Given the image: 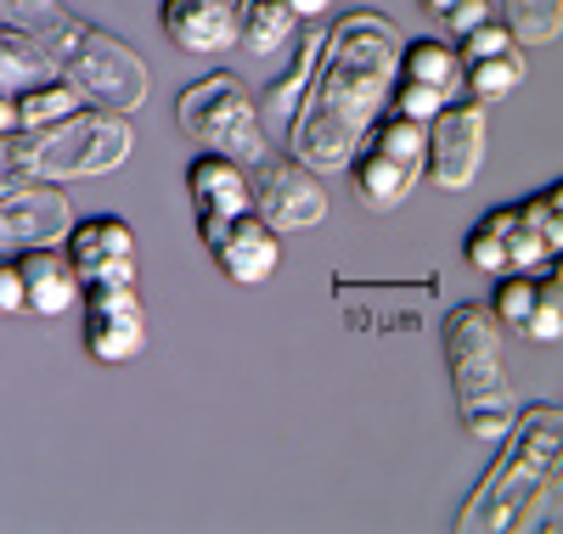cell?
<instances>
[{
	"label": "cell",
	"mask_w": 563,
	"mask_h": 534,
	"mask_svg": "<svg viewBox=\"0 0 563 534\" xmlns=\"http://www.w3.org/2000/svg\"><path fill=\"white\" fill-rule=\"evenodd\" d=\"M333 310L350 332H378V337H406L440 321V276L417 281H355L333 276Z\"/></svg>",
	"instance_id": "obj_7"
},
{
	"label": "cell",
	"mask_w": 563,
	"mask_h": 534,
	"mask_svg": "<svg viewBox=\"0 0 563 534\" xmlns=\"http://www.w3.org/2000/svg\"><path fill=\"white\" fill-rule=\"evenodd\" d=\"M158 29L175 52L214 57L225 45H238V0H164Z\"/></svg>",
	"instance_id": "obj_16"
},
{
	"label": "cell",
	"mask_w": 563,
	"mask_h": 534,
	"mask_svg": "<svg viewBox=\"0 0 563 534\" xmlns=\"http://www.w3.org/2000/svg\"><path fill=\"white\" fill-rule=\"evenodd\" d=\"M85 108V96L68 85V79H40V85H29V90H18V113H23V130H40V124H57V119H68V113H79Z\"/></svg>",
	"instance_id": "obj_25"
},
{
	"label": "cell",
	"mask_w": 563,
	"mask_h": 534,
	"mask_svg": "<svg viewBox=\"0 0 563 534\" xmlns=\"http://www.w3.org/2000/svg\"><path fill=\"white\" fill-rule=\"evenodd\" d=\"M400 79L456 96L462 90V57L451 52V40H406L400 45Z\"/></svg>",
	"instance_id": "obj_21"
},
{
	"label": "cell",
	"mask_w": 563,
	"mask_h": 534,
	"mask_svg": "<svg viewBox=\"0 0 563 534\" xmlns=\"http://www.w3.org/2000/svg\"><path fill=\"white\" fill-rule=\"evenodd\" d=\"M203 248L214 259V270L238 287H260L282 270V231L265 220V214H238V220H220V225H203Z\"/></svg>",
	"instance_id": "obj_11"
},
{
	"label": "cell",
	"mask_w": 563,
	"mask_h": 534,
	"mask_svg": "<svg viewBox=\"0 0 563 534\" xmlns=\"http://www.w3.org/2000/svg\"><path fill=\"white\" fill-rule=\"evenodd\" d=\"M530 344H563V287L541 276V293H536V310L525 315L519 326Z\"/></svg>",
	"instance_id": "obj_29"
},
{
	"label": "cell",
	"mask_w": 563,
	"mask_h": 534,
	"mask_svg": "<svg viewBox=\"0 0 563 534\" xmlns=\"http://www.w3.org/2000/svg\"><path fill=\"white\" fill-rule=\"evenodd\" d=\"M40 7V0H0V23L7 29H23V18Z\"/></svg>",
	"instance_id": "obj_36"
},
{
	"label": "cell",
	"mask_w": 563,
	"mask_h": 534,
	"mask_svg": "<svg viewBox=\"0 0 563 534\" xmlns=\"http://www.w3.org/2000/svg\"><path fill=\"white\" fill-rule=\"evenodd\" d=\"M440 321H445V366H451L456 422L479 445H496L519 422V394H512L507 349H501V321L490 304H451V315H440Z\"/></svg>",
	"instance_id": "obj_4"
},
{
	"label": "cell",
	"mask_w": 563,
	"mask_h": 534,
	"mask_svg": "<svg viewBox=\"0 0 563 534\" xmlns=\"http://www.w3.org/2000/svg\"><path fill=\"white\" fill-rule=\"evenodd\" d=\"M541 276H547V281H558V287H563V248H558V254H552V259H547V265H541Z\"/></svg>",
	"instance_id": "obj_37"
},
{
	"label": "cell",
	"mask_w": 563,
	"mask_h": 534,
	"mask_svg": "<svg viewBox=\"0 0 563 534\" xmlns=\"http://www.w3.org/2000/svg\"><path fill=\"white\" fill-rule=\"evenodd\" d=\"M451 45H456V57H462V63H479V57H501V52H512L519 40H512V29H507L501 18H490V23H479L474 34L451 40Z\"/></svg>",
	"instance_id": "obj_31"
},
{
	"label": "cell",
	"mask_w": 563,
	"mask_h": 534,
	"mask_svg": "<svg viewBox=\"0 0 563 534\" xmlns=\"http://www.w3.org/2000/svg\"><path fill=\"white\" fill-rule=\"evenodd\" d=\"M536 293H541V276H536V270H507V276H496V299H490L496 321L519 332L525 315L536 310Z\"/></svg>",
	"instance_id": "obj_26"
},
{
	"label": "cell",
	"mask_w": 563,
	"mask_h": 534,
	"mask_svg": "<svg viewBox=\"0 0 563 534\" xmlns=\"http://www.w3.org/2000/svg\"><path fill=\"white\" fill-rule=\"evenodd\" d=\"M23 113H18V90H0V135H18Z\"/></svg>",
	"instance_id": "obj_34"
},
{
	"label": "cell",
	"mask_w": 563,
	"mask_h": 534,
	"mask_svg": "<svg viewBox=\"0 0 563 534\" xmlns=\"http://www.w3.org/2000/svg\"><path fill=\"white\" fill-rule=\"evenodd\" d=\"M63 254L74 259V270H79L85 287H97V281H135V231L119 214L74 220Z\"/></svg>",
	"instance_id": "obj_13"
},
{
	"label": "cell",
	"mask_w": 563,
	"mask_h": 534,
	"mask_svg": "<svg viewBox=\"0 0 563 534\" xmlns=\"http://www.w3.org/2000/svg\"><path fill=\"white\" fill-rule=\"evenodd\" d=\"M462 259L474 265L479 276H490V281L512 270V259H507V236H501L490 220H479L474 231H467V242H462Z\"/></svg>",
	"instance_id": "obj_28"
},
{
	"label": "cell",
	"mask_w": 563,
	"mask_h": 534,
	"mask_svg": "<svg viewBox=\"0 0 563 534\" xmlns=\"http://www.w3.org/2000/svg\"><path fill=\"white\" fill-rule=\"evenodd\" d=\"M530 79V63H525V45H512L501 57H479V63H462V85L474 102H507V96H519Z\"/></svg>",
	"instance_id": "obj_20"
},
{
	"label": "cell",
	"mask_w": 563,
	"mask_h": 534,
	"mask_svg": "<svg viewBox=\"0 0 563 534\" xmlns=\"http://www.w3.org/2000/svg\"><path fill=\"white\" fill-rule=\"evenodd\" d=\"M558 456H563V411L558 405H519V422L496 440L490 472L474 483V496L456 512V534L512 529Z\"/></svg>",
	"instance_id": "obj_5"
},
{
	"label": "cell",
	"mask_w": 563,
	"mask_h": 534,
	"mask_svg": "<svg viewBox=\"0 0 563 534\" xmlns=\"http://www.w3.org/2000/svg\"><path fill=\"white\" fill-rule=\"evenodd\" d=\"M485 141H490V113L485 102L462 96V102H445V113L429 124V169L440 191H467L485 169Z\"/></svg>",
	"instance_id": "obj_10"
},
{
	"label": "cell",
	"mask_w": 563,
	"mask_h": 534,
	"mask_svg": "<svg viewBox=\"0 0 563 534\" xmlns=\"http://www.w3.org/2000/svg\"><path fill=\"white\" fill-rule=\"evenodd\" d=\"M23 270V315L34 321H63L85 304V281L63 248H23L12 254Z\"/></svg>",
	"instance_id": "obj_15"
},
{
	"label": "cell",
	"mask_w": 563,
	"mask_h": 534,
	"mask_svg": "<svg viewBox=\"0 0 563 534\" xmlns=\"http://www.w3.org/2000/svg\"><path fill=\"white\" fill-rule=\"evenodd\" d=\"M249 180H254V214H265L276 231H310L327 220V186L294 153L265 147V158L249 164Z\"/></svg>",
	"instance_id": "obj_8"
},
{
	"label": "cell",
	"mask_w": 563,
	"mask_h": 534,
	"mask_svg": "<svg viewBox=\"0 0 563 534\" xmlns=\"http://www.w3.org/2000/svg\"><path fill=\"white\" fill-rule=\"evenodd\" d=\"M294 34H299V18L288 0H238V45H249L254 57L294 45Z\"/></svg>",
	"instance_id": "obj_18"
},
{
	"label": "cell",
	"mask_w": 563,
	"mask_h": 534,
	"mask_svg": "<svg viewBox=\"0 0 563 534\" xmlns=\"http://www.w3.org/2000/svg\"><path fill=\"white\" fill-rule=\"evenodd\" d=\"M445 102H456V96H445L434 85H411V79H395V90H389V113H406L417 124H434L445 113Z\"/></svg>",
	"instance_id": "obj_30"
},
{
	"label": "cell",
	"mask_w": 563,
	"mask_h": 534,
	"mask_svg": "<svg viewBox=\"0 0 563 534\" xmlns=\"http://www.w3.org/2000/svg\"><path fill=\"white\" fill-rule=\"evenodd\" d=\"M0 315H23V270L12 254H0Z\"/></svg>",
	"instance_id": "obj_33"
},
{
	"label": "cell",
	"mask_w": 563,
	"mask_h": 534,
	"mask_svg": "<svg viewBox=\"0 0 563 534\" xmlns=\"http://www.w3.org/2000/svg\"><path fill=\"white\" fill-rule=\"evenodd\" d=\"M141 349H147V304L135 281L85 287V355L97 366H130Z\"/></svg>",
	"instance_id": "obj_9"
},
{
	"label": "cell",
	"mask_w": 563,
	"mask_h": 534,
	"mask_svg": "<svg viewBox=\"0 0 563 534\" xmlns=\"http://www.w3.org/2000/svg\"><path fill=\"white\" fill-rule=\"evenodd\" d=\"M52 74H57V68L45 63V52L34 45V34L0 23V90H29V85L52 79Z\"/></svg>",
	"instance_id": "obj_22"
},
{
	"label": "cell",
	"mask_w": 563,
	"mask_h": 534,
	"mask_svg": "<svg viewBox=\"0 0 563 534\" xmlns=\"http://www.w3.org/2000/svg\"><path fill=\"white\" fill-rule=\"evenodd\" d=\"M512 529H563V456L552 461V472L541 478V490L525 501V512H519Z\"/></svg>",
	"instance_id": "obj_27"
},
{
	"label": "cell",
	"mask_w": 563,
	"mask_h": 534,
	"mask_svg": "<svg viewBox=\"0 0 563 534\" xmlns=\"http://www.w3.org/2000/svg\"><path fill=\"white\" fill-rule=\"evenodd\" d=\"M288 7H294V18H299V23H321L327 12L339 7V0H288Z\"/></svg>",
	"instance_id": "obj_35"
},
{
	"label": "cell",
	"mask_w": 563,
	"mask_h": 534,
	"mask_svg": "<svg viewBox=\"0 0 563 534\" xmlns=\"http://www.w3.org/2000/svg\"><path fill=\"white\" fill-rule=\"evenodd\" d=\"M400 79V29L384 12H344L327 29L310 85L288 119V153L316 175L350 169Z\"/></svg>",
	"instance_id": "obj_1"
},
{
	"label": "cell",
	"mask_w": 563,
	"mask_h": 534,
	"mask_svg": "<svg viewBox=\"0 0 563 534\" xmlns=\"http://www.w3.org/2000/svg\"><path fill=\"white\" fill-rule=\"evenodd\" d=\"M135 153L130 113L113 108H79L57 124L0 135V198H12L23 186H68L90 175H113Z\"/></svg>",
	"instance_id": "obj_3"
},
{
	"label": "cell",
	"mask_w": 563,
	"mask_h": 534,
	"mask_svg": "<svg viewBox=\"0 0 563 534\" xmlns=\"http://www.w3.org/2000/svg\"><path fill=\"white\" fill-rule=\"evenodd\" d=\"M501 23L519 45H558L563 40V0H501Z\"/></svg>",
	"instance_id": "obj_23"
},
{
	"label": "cell",
	"mask_w": 563,
	"mask_h": 534,
	"mask_svg": "<svg viewBox=\"0 0 563 534\" xmlns=\"http://www.w3.org/2000/svg\"><path fill=\"white\" fill-rule=\"evenodd\" d=\"M175 124L186 141H198L203 153H225L238 164L265 158V113H260V96L249 79L238 74H203L192 85L175 90Z\"/></svg>",
	"instance_id": "obj_6"
},
{
	"label": "cell",
	"mask_w": 563,
	"mask_h": 534,
	"mask_svg": "<svg viewBox=\"0 0 563 534\" xmlns=\"http://www.w3.org/2000/svg\"><path fill=\"white\" fill-rule=\"evenodd\" d=\"M366 141H372L378 153L400 158L406 169H422V164H429V124H417V119H406V113H389V108H384V119L372 124Z\"/></svg>",
	"instance_id": "obj_24"
},
{
	"label": "cell",
	"mask_w": 563,
	"mask_h": 534,
	"mask_svg": "<svg viewBox=\"0 0 563 534\" xmlns=\"http://www.w3.org/2000/svg\"><path fill=\"white\" fill-rule=\"evenodd\" d=\"M23 34H34L45 63L57 68V79H68L90 108H113V113L147 108L153 68L141 63L135 45H124L113 29L68 12L63 0H40V7L23 18Z\"/></svg>",
	"instance_id": "obj_2"
},
{
	"label": "cell",
	"mask_w": 563,
	"mask_h": 534,
	"mask_svg": "<svg viewBox=\"0 0 563 534\" xmlns=\"http://www.w3.org/2000/svg\"><path fill=\"white\" fill-rule=\"evenodd\" d=\"M422 169H406L400 158L378 153L372 141H361V153L350 158V180H355V203L372 209V214H395L406 198H411V186H417Z\"/></svg>",
	"instance_id": "obj_17"
},
{
	"label": "cell",
	"mask_w": 563,
	"mask_h": 534,
	"mask_svg": "<svg viewBox=\"0 0 563 534\" xmlns=\"http://www.w3.org/2000/svg\"><path fill=\"white\" fill-rule=\"evenodd\" d=\"M490 18H501L496 0H456V7L445 12V29H451V40H462V34H474V29L490 23Z\"/></svg>",
	"instance_id": "obj_32"
},
{
	"label": "cell",
	"mask_w": 563,
	"mask_h": 534,
	"mask_svg": "<svg viewBox=\"0 0 563 534\" xmlns=\"http://www.w3.org/2000/svg\"><path fill=\"white\" fill-rule=\"evenodd\" d=\"M321 29L316 23H299V34H294V63L282 68L271 85H265V102H260V113L271 108V113H282V119H294V108H299V96H305V85H310V68H316V52H321Z\"/></svg>",
	"instance_id": "obj_19"
},
{
	"label": "cell",
	"mask_w": 563,
	"mask_h": 534,
	"mask_svg": "<svg viewBox=\"0 0 563 534\" xmlns=\"http://www.w3.org/2000/svg\"><path fill=\"white\" fill-rule=\"evenodd\" d=\"M417 7H422V12H429V18H445V12L456 7V0H417Z\"/></svg>",
	"instance_id": "obj_38"
},
{
	"label": "cell",
	"mask_w": 563,
	"mask_h": 534,
	"mask_svg": "<svg viewBox=\"0 0 563 534\" xmlns=\"http://www.w3.org/2000/svg\"><path fill=\"white\" fill-rule=\"evenodd\" d=\"M68 231H74V203L57 186H23L12 198H0V254L63 248Z\"/></svg>",
	"instance_id": "obj_12"
},
{
	"label": "cell",
	"mask_w": 563,
	"mask_h": 534,
	"mask_svg": "<svg viewBox=\"0 0 563 534\" xmlns=\"http://www.w3.org/2000/svg\"><path fill=\"white\" fill-rule=\"evenodd\" d=\"M186 198H192L198 231H203V225H220V220L249 214V209H254L249 164L225 158V153H198L192 164H186Z\"/></svg>",
	"instance_id": "obj_14"
}]
</instances>
